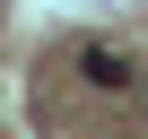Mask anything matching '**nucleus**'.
I'll use <instances>...</instances> for the list:
<instances>
[{"label":"nucleus","mask_w":148,"mask_h":139,"mask_svg":"<svg viewBox=\"0 0 148 139\" xmlns=\"http://www.w3.org/2000/svg\"><path fill=\"white\" fill-rule=\"evenodd\" d=\"M79 70H87L96 87H131V61H122V52H105V44H96V52H87Z\"/></svg>","instance_id":"f257e3e1"},{"label":"nucleus","mask_w":148,"mask_h":139,"mask_svg":"<svg viewBox=\"0 0 148 139\" xmlns=\"http://www.w3.org/2000/svg\"><path fill=\"white\" fill-rule=\"evenodd\" d=\"M139 113H148V70H139Z\"/></svg>","instance_id":"f03ea898"}]
</instances>
